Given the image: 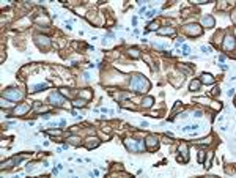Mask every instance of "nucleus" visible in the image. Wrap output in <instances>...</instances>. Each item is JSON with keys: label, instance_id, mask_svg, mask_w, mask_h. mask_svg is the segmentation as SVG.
<instances>
[{"label": "nucleus", "instance_id": "nucleus-1", "mask_svg": "<svg viewBox=\"0 0 236 178\" xmlns=\"http://www.w3.org/2000/svg\"><path fill=\"white\" fill-rule=\"evenodd\" d=\"M131 87H132L135 92H147L150 88V82L143 76H134L132 80H131Z\"/></svg>", "mask_w": 236, "mask_h": 178}, {"label": "nucleus", "instance_id": "nucleus-2", "mask_svg": "<svg viewBox=\"0 0 236 178\" xmlns=\"http://www.w3.org/2000/svg\"><path fill=\"white\" fill-rule=\"evenodd\" d=\"M124 145L129 151L132 153H140L142 150H145V140H135V139H126Z\"/></svg>", "mask_w": 236, "mask_h": 178}, {"label": "nucleus", "instance_id": "nucleus-3", "mask_svg": "<svg viewBox=\"0 0 236 178\" xmlns=\"http://www.w3.org/2000/svg\"><path fill=\"white\" fill-rule=\"evenodd\" d=\"M5 98H8L11 101H20L24 98V95L19 90H16V88H8V90L5 92Z\"/></svg>", "mask_w": 236, "mask_h": 178}, {"label": "nucleus", "instance_id": "nucleus-4", "mask_svg": "<svg viewBox=\"0 0 236 178\" xmlns=\"http://www.w3.org/2000/svg\"><path fill=\"white\" fill-rule=\"evenodd\" d=\"M184 32L186 33H189V35L192 36H198V35H202V27H200L198 24H189V25H186L184 27Z\"/></svg>", "mask_w": 236, "mask_h": 178}, {"label": "nucleus", "instance_id": "nucleus-5", "mask_svg": "<svg viewBox=\"0 0 236 178\" xmlns=\"http://www.w3.org/2000/svg\"><path fill=\"white\" fill-rule=\"evenodd\" d=\"M156 147H157V137H156V136H148L147 140H145V148L154 150Z\"/></svg>", "mask_w": 236, "mask_h": 178}, {"label": "nucleus", "instance_id": "nucleus-6", "mask_svg": "<svg viewBox=\"0 0 236 178\" xmlns=\"http://www.w3.org/2000/svg\"><path fill=\"white\" fill-rule=\"evenodd\" d=\"M49 99H51V102H52L54 106H63V102H65V98L60 96L58 93H52L51 96H49Z\"/></svg>", "mask_w": 236, "mask_h": 178}, {"label": "nucleus", "instance_id": "nucleus-7", "mask_svg": "<svg viewBox=\"0 0 236 178\" xmlns=\"http://www.w3.org/2000/svg\"><path fill=\"white\" fill-rule=\"evenodd\" d=\"M202 24H203L205 27H208V29H213V27L216 25V20H214L213 16H203V17H202Z\"/></svg>", "mask_w": 236, "mask_h": 178}, {"label": "nucleus", "instance_id": "nucleus-8", "mask_svg": "<svg viewBox=\"0 0 236 178\" xmlns=\"http://www.w3.org/2000/svg\"><path fill=\"white\" fill-rule=\"evenodd\" d=\"M36 44L39 46V47H49L51 46V41H49V38L47 36H36Z\"/></svg>", "mask_w": 236, "mask_h": 178}, {"label": "nucleus", "instance_id": "nucleus-9", "mask_svg": "<svg viewBox=\"0 0 236 178\" xmlns=\"http://www.w3.org/2000/svg\"><path fill=\"white\" fill-rule=\"evenodd\" d=\"M98 145H99V139H98V137H88V139L85 140V147H87L88 150H92V148L98 147Z\"/></svg>", "mask_w": 236, "mask_h": 178}, {"label": "nucleus", "instance_id": "nucleus-10", "mask_svg": "<svg viewBox=\"0 0 236 178\" xmlns=\"http://www.w3.org/2000/svg\"><path fill=\"white\" fill-rule=\"evenodd\" d=\"M224 47H225V51H233L234 49V39H233V36H225Z\"/></svg>", "mask_w": 236, "mask_h": 178}, {"label": "nucleus", "instance_id": "nucleus-11", "mask_svg": "<svg viewBox=\"0 0 236 178\" xmlns=\"http://www.w3.org/2000/svg\"><path fill=\"white\" fill-rule=\"evenodd\" d=\"M179 151L183 153V162H187V161H189V150H187V145H186V143H181V145H179Z\"/></svg>", "mask_w": 236, "mask_h": 178}, {"label": "nucleus", "instance_id": "nucleus-12", "mask_svg": "<svg viewBox=\"0 0 236 178\" xmlns=\"http://www.w3.org/2000/svg\"><path fill=\"white\" fill-rule=\"evenodd\" d=\"M213 82H214V77L211 76V74L203 73L202 77H200V84H213Z\"/></svg>", "mask_w": 236, "mask_h": 178}, {"label": "nucleus", "instance_id": "nucleus-13", "mask_svg": "<svg viewBox=\"0 0 236 178\" xmlns=\"http://www.w3.org/2000/svg\"><path fill=\"white\" fill-rule=\"evenodd\" d=\"M157 33H161V35H175V29H172V27H165V29H157Z\"/></svg>", "mask_w": 236, "mask_h": 178}, {"label": "nucleus", "instance_id": "nucleus-14", "mask_svg": "<svg viewBox=\"0 0 236 178\" xmlns=\"http://www.w3.org/2000/svg\"><path fill=\"white\" fill-rule=\"evenodd\" d=\"M29 109H30V106H29V104H25V106H19V107H16V109H14V114H16V115H22V114H25L27 111H29Z\"/></svg>", "mask_w": 236, "mask_h": 178}, {"label": "nucleus", "instance_id": "nucleus-15", "mask_svg": "<svg viewBox=\"0 0 236 178\" xmlns=\"http://www.w3.org/2000/svg\"><path fill=\"white\" fill-rule=\"evenodd\" d=\"M200 85H202V84H200V80H192L191 85H189V90L191 92H197L198 88H200Z\"/></svg>", "mask_w": 236, "mask_h": 178}, {"label": "nucleus", "instance_id": "nucleus-16", "mask_svg": "<svg viewBox=\"0 0 236 178\" xmlns=\"http://www.w3.org/2000/svg\"><path fill=\"white\" fill-rule=\"evenodd\" d=\"M47 87V84H38V85H33V87H30V92H39V90H44V88Z\"/></svg>", "mask_w": 236, "mask_h": 178}, {"label": "nucleus", "instance_id": "nucleus-17", "mask_svg": "<svg viewBox=\"0 0 236 178\" xmlns=\"http://www.w3.org/2000/svg\"><path fill=\"white\" fill-rule=\"evenodd\" d=\"M153 102H154V98L148 96V98H145V99L142 101V104H143V107H151V106H153Z\"/></svg>", "mask_w": 236, "mask_h": 178}, {"label": "nucleus", "instance_id": "nucleus-18", "mask_svg": "<svg viewBox=\"0 0 236 178\" xmlns=\"http://www.w3.org/2000/svg\"><path fill=\"white\" fill-rule=\"evenodd\" d=\"M84 106H85V101H84V99L74 101V107H84Z\"/></svg>", "mask_w": 236, "mask_h": 178}, {"label": "nucleus", "instance_id": "nucleus-19", "mask_svg": "<svg viewBox=\"0 0 236 178\" xmlns=\"http://www.w3.org/2000/svg\"><path fill=\"white\" fill-rule=\"evenodd\" d=\"M80 96H84L85 99H90V98H92V93L87 92V90H82V92H80Z\"/></svg>", "mask_w": 236, "mask_h": 178}, {"label": "nucleus", "instance_id": "nucleus-20", "mask_svg": "<svg viewBox=\"0 0 236 178\" xmlns=\"http://www.w3.org/2000/svg\"><path fill=\"white\" fill-rule=\"evenodd\" d=\"M129 54H131V55H132L134 58H137V57H138V51H137V49H131V51H129Z\"/></svg>", "mask_w": 236, "mask_h": 178}, {"label": "nucleus", "instance_id": "nucleus-21", "mask_svg": "<svg viewBox=\"0 0 236 178\" xmlns=\"http://www.w3.org/2000/svg\"><path fill=\"white\" fill-rule=\"evenodd\" d=\"M202 51H203L205 54H210V52H211V47H210V46H202Z\"/></svg>", "mask_w": 236, "mask_h": 178}, {"label": "nucleus", "instance_id": "nucleus-22", "mask_svg": "<svg viewBox=\"0 0 236 178\" xmlns=\"http://www.w3.org/2000/svg\"><path fill=\"white\" fill-rule=\"evenodd\" d=\"M203 158H205V151H200V153H198V161L203 162Z\"/></svg>", "mask_w": 236, "mask_h": 178}, {"label": "nucleus", "instance_id": "nucleus-23", "mask_svg": "<svg viewBox=\"0 0 236 178\" xmlns=\"http://www.w3.org/2000/svg\"><path fill=\"white\" fill-rule=\"evenodd\" d=\"M2 106H3V107H5V106H6V107H10L11 104H10L8 101H5V98H2Z\"/></svg>", "mask_w": 236, "mask_h": 178}, {"label": "nucleus", "instance_id": "nucleus-24", "mask_svg": "<svg viewBox=\"0 0 236 178\" xmlns=\"http://www.w3.org/2000/svg\"><path fill=\"white\" fill-rule=\"evenodd\" d=\"M157 29V24H150V29L148 30H156Z\"/></svg>", "mask_w": 236, "mask_h": 178}, {"label": "nucleus", "instance_id": "nucleus-25", "mask_svg": "<svg viewBox=\"0 0 236 178\" xmlns=\"http://www.w3.org/2000/svg\"><path fill=\"white\" fill-rule=\"evenodd\" d=\"M154 14H156V11L153 10V11H148V14H147V16H148V17H153V16H154Z\"/></svg>", "mask_w": 236, "mask_h": 178}, {"label": "nucleus", "instance_id": "nucleus-26", "mask_svg": "<svg viewBox=\"0 0 236 178\" xmlns=\"http://www.w3.org/2000/svg\"><path fill=\"white\" fill-rule=\"evenodd\" d=\"M195 117H202V112H200V111H195Z\"/></svg>", "mask_w": 236, "mask_h": 178}]
</instances>
